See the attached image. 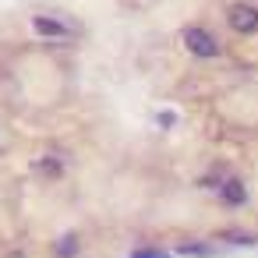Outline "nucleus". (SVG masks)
Here are the masks:
<instances>
[{
  "label": "nucleus",
  "mask_w": 258,
  "mask_h": 258,
  "mask_svg": "<svg viewBox=\"0 0 258 258\" xmlns=\"http://www.w3.org/2000/svg\"><path fill=\"white\" fill-rule=\"evenodd\" d=\"M184 46H187L195 57H216V53H219V43H216L205 29H198V25L184 29Z\"/></svg>",
  "instance_id": "1"
},
{
  "label": "nucleus",
  "mask_w": 258,
  "mask_h": 258,
  "mask_svg": "<svg viewBox=\"0 0 258 258\" xmlns=\"http://www.w3.org/2000/svg\"><path fill=\"white\" fill-rule=\"evenodd\" d=\"M226 15H230V25H233L237 32H254V29H258V11H254L251 4H233Z\"/></svg>",
  "instance_id": "2"
},
{
  "label": "nucleus",
  "mask_w": 258,
  "mask_h": 258,
  "mask_svg": "<svg viewBox=\"0 0 258 258\" xmlns=\"http://www.w3.org/2000/svg\"><path fill=\"white\" fill-rule=\"evenodd\" d=\"M32 29H36L39 36H50V39H64V36H68V25H60V22L46 18V15H36V18H32Z\"/></svg>",
  "instance_id": "3"
},
{
  "label": "nucleus",
  "mask_w": 258,
  "mask_h": 258,
  "mask_svg": "<svg viewBox=\"0 0 258 258\" xmlns=\"http://www.w3.org/2000/svg\"><path fill=\"white\" fill-rule=\"evenodd\" d=\"M219 195H223V202H230V205H240V202L247 198V191H244L240 180H226V184L219 187Z\"/></svg>",
  "instance_id": "4"
},
{
  "label": "nucleus",
  "mask_w": 258,
  "mask_h": 258,
  "mask_svg": "<svg viewBox=\"0 0 258 258\" xmlns=\"http://www.w3.org/2000/svg\"><path fill=\"white\" fill-rule=\"evenodd\" d=\"M127 258H173V254L170 251H159V247H142V251H135Z\"/></svg>",
  "instance_id": "5"
},
{
  "label": "nucleus",
  "mask_w": 258,
  "mask_h": 258,
  "mask_svg": "<svg viewBox=\"0 0 258 258\" xmlns=\"http://www.w3.org/2000/svg\"><path fill=\"white\" fill-rule=\"evenodd\" d=\"M75 251H78V240H75V237H64L60 247H57V258H68V254H75Z\"/></svg>",
  "instance_id": "6"
},
{
  "label": "nucleus",
  "mask_w": 258,
  "mask_h": 258,
  "mask_svg": "<svg viewBox=\"0 0 258 258\" xmlns=\"http://www.w3.org/2000/svg\"><path fill=\"white\" fill-rule=\"evenodd\" d=\"M177 251H180V254H198V258H205V254H212V247H202V244H180Z\"/></svg>",
  "instance_id": "7"
},
{
  "label": "nucleus",
  "mask_w": 258,
  "mask_h": 258,
  "mask_svg": "<svg viewBox=\"0 0 258 258\" xmlns=\"http://www.w3.org/2000/svg\"><path fill=\"white\" fill-rule=\"evenodd\" d=\"M173 120H177V117H173V113H170V110H166V113H159V124H163V127H170V124H173Z\"/></svg>",
  "instance_id": "8"
}]
</instances>
